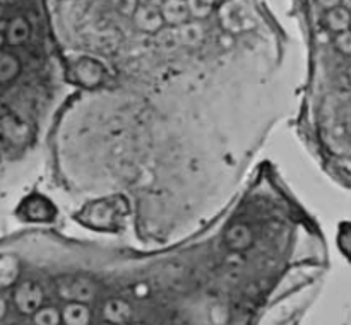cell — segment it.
Wrapping results in <instances>:
<instances>
[{"mask_svg": "<svg viewBox=\"0 0 351 325\" xmlns=\"http://www.w3.org/2000/svg\"><path fill=\"white\" fill-rule=\"evenodd\" d=\"M177 33L180 44H191V47L199 44L204 38V29L197 21H194V23L187 21V23L180 24V26H177Z\"/></svg>", "mask_w": 351, "mask_h": 325, "instance_id": "obj_5", "label": "cell"}, {"mask_svg": "<svg viewBox=\"0 0 351 325\" xmlns=\"http://www.w3.org/2000/svg\"><path fill=\"white\" fill-rule=\"evenodd\" d=\"M19 72V62L14 55L0 51V82H7L14 79Z\"/></svg>", "mask_w": 351, "mask_h": 325, "instance_id": "obj_9", "label": "cell"}, {"mask_svg": "<svg viewBox=\"0 0 351 325\" xmlns=\"http://www.w3.org/2000/svg\"><path fill=\"white\" fill-rule=\"evenodd\" d=\"M29 34H31L29 23H27L24 17H16V19H12L5 26V40L9 41V44H14V47L23 44L24 41L29 38Z\"/></svg>", "mask_w": 351, "mask_h": 325, "instance_id": "obj_4", "label": "cell"}, {"mask_svg": "<svg viewBox=\"0 0 351 325\" xmlns=\"http://www.w3.org/2000/svg\"><path fill=\"white\" fill-rule=\"evenodd\" d=\"M132 17L136 26L139 27L141 31H144V33L154 34L156 31H160L161 27L165 26L163 17H161V12H160V7L143 5V3H139L137 9L134 10Z\"/></svg>", "mask_w": 351, "mask_h": 325, "instance_id": "obj_1", "label": "cell"}, {"mask_svg": "<svg viewBox=\"0 0 351 325\" xmlns=\"http://www.w3.org/2000/svg\"><path fill=\"white\" fill-rule=\"evenodd\" d=\"M160 12L163 17V23L168 26H180L191 19L185 0H165L160 5Z\"/></svg>", "mask_w": 351, "mask_h": 325, "instance_id": "obj_3", "label": "cell"}, {"mask_svg": "<svg viewBox=\"0 0 351 325\" xmlns=\"http://www.w3.org/2000/svg\"><path fill=\"white\" fill-rule=\"evenodd\" d=\"M156 36V43L163 48H175L180 44L178 41V33H177V26H170V27H161L160 31L154 33Z\"/></svg>", "mask_w": 351, "mask_h": 325, "instance_id": "obj_12", "label": "cell"}, {"mask_svg": "<svg viewBox=\"0 0 351 325\" xmlns=\"http://www.w3.org/2000/svg\"><path fill=\"white\" fill-rule=\"evenodd\" d=\"M105 317L113 324H122L130 317V307L125 301L110 300L105 304Z\"/></svg>", "mask_w": 351, "mask_h": 325, "instance_id": "obj_7", "label": "cell"}, {"mask_svg": "<svg viewBox=\"0 0 351 325\" xmlns=\"http://www.w3.org/2000/svg\"><path fill=\"white\" fill-rule=\"evenodd\" d=\"M5 26H3V24H0V48H2L3 41H5Z\"/></svg>", "mask_w": 351, "mask_h": 325, "instance_id": "obj_20", "label": "cell"}, {"mask_svg": "<svg viewBox=\"0 0 351 325\" xmlns=\"http://www.w3.org/2000/svg\"><path fill=\"white\" fill-rule=\"evenodd\" d=\"M339 5L345 7V9H348V10H350V7H351V0H339Z\"/></svg>", "mask_w": 351, "mask_h": 325, "instance_id": "obj_22", "label": "cell"}, {"mask_svg": "<svg viewBox=\"0 0 351 325\" xmlns=\"http://www.w3.org/2000/svg\"><path fill=\"white\" fill-rule=\"evenodd\" d=\"M64 320L67 325H88L89 322V310L84 304L72 303L65 308Z\"/></svg>", "mask_w": 351, "mask_h": 325, "instance_id": "obj_8", "label": "cell"}, {"mask_svg": "<svg viewBox=\"0 0 351 325\" xmlns=\"http://www.w3.org/2000/svg\"><path fill=\"white\" fill-rule=\"evenodd\" d=\"M326 23H328V27L335 33H343V31L350 29V10L345 9V7L338 5L332 7V9L328 10L326 14Z\"/></svg>", "mask_w": 351, "mask_h": 325, "instance_id": "obj_6", "label": "cell"}, {"mask_svg": "<svg viewBox=\"0 0 351 325\" xmlns=\"http://www.w3.org/2000/svg\"><path fill=\"white\" fill-rule=\"evenodd\" d=\"M139 3H143V5H153V7H160L161 3L165 2V0H137Z\"/></svg>", "mask_w": 351, "mask_h": 325, "instance_id": "obj_19", "label": "cell"}, {"mask_svg": "<svg viewBox=\"0 0 351 325\" xmlns=\"http://www.w3.org/2000/svg\"><path fill=\"white\" fill-rule=\"evenodd\" d=\"M112 3L117 12H120L122 16H132L134 10L139 5L137 0H112Z\"/></svg>", "mask_w": 351, "mask_h": 325, "instance_id": "obj_17", "label": "cell"}, {"mask_svg": "<svg viewBox=\"0 0 351 325\" xmlns=\"http://www.w3.org/2000/svg\"><path fill=\"white\" fill-rule=\"evenodd\" d=\"M0 17H2V5H0Z\"/></svg>", "mask_w": 351, "mask_h": 325, "instance_id": "obj_24", "label": "cell"}, {"mask_svg": "<svg viewBox=\"0 0 351 325\" xmlns=\"http://www.w3.org/2000/svg\"><path fill=\"white\" fill-rule=\"evenodd\" d=\"M191 17L194 19H206L215 9V0H185Z\"/></svg>", "mask_w": 351, "mask_h": 325, "instance_id": "obj_10", "label": "cell"}, {"mask_svg": "<svg viewBox=\"0 0 351 325\" xmlns=\"http://www.w3.org/2000/svg\"><path fill=\"white\" fill-rule=\"evenodd\" d=\"M3 313H5V300H3V296L0 294V318L3 317Z\"/></svg>", "mask_w": 351, "mask_h": 325, "instance_id": "obj_21", "label": "cell"}, {"mask_svg": "<svg viewBox=\"0 0 351 325\" xmlns=\"http://www.w3.org/2000/svg\"><path fill=\"white\" fill-rule=\"evenodd\" d=\"M335 44L338 48V51H341L343 55H348L351 53V34L350 29L348 31H343V33H336L335 38Z\"/></svg>", "mask_w": 351, "mask_h": 325, "instance_id": "obj_16", "label": "cell"}, {"mask_svg": "<svg viewBox=\"0 0 351 325\" xmlns=\"http://www.w3.org/2000/svg\"><path fill=\"white\" fill-rule=\"evenodd\" d=\"M60 320V315L55 308H43L34 315V324L36 325H57Z\"/></svg>", "mask_w": 351, "mask_h": 325, "instance_id": "obj_14", "label": "cell"}, {"mask_svg": "<svg viewBox=\"0 0 351 325\" xmlns=\"http://www.w3.org/2000/svg\"><path fill=\"white\" fill-rule=\"evenodd\" d=\"M62 294L74 298V300H88L93 296V287L86 281H74L71 287L62 289Z\"/></svg>", "mask_w": 351, "mask_h": 325, "instance_id": "obj_13", "label": "cell"}, {"mask_svg": "<svg viewBox=\"0 0 351 325\" xmlns=\"http://www.w3.org/2000/svg\"><path fill=\"white\" fill-rule=\"evenodd\" d=\"M17 308L23 313H34L40 308L41 301H43V293H41L40 286L33 283H24L17 287L16 294H14Z\"/></svg>", "mask_w": 351, "mask_h": 325, "instance_id": "obj_2", "label": "cell"}, {"mask_svg": "<svg viewBox=\"0 0 351 325\" xmlns=\"http://www.w3.org/2000/svg\"><path fill=\"white\" fill-rule=\"evenodd\" d=\"M228 239L233 246H237V248H243V246L249 243L250 235L249 231H247V228H243V226H237V228H233L232 231H230Z\"/></svg>", "mask_w": 351, "mask_h": 325, "instance_id": "obj_15", "label": "cell"}, {"mask_svg": "<svg viewBox=\"0 0 351 325\" xmlns=\"http://www.w3.org/2000/svg\"><path fill=\"white\" fill-rule=\"evenodd\" d=\"M17 277V262L10 257L0 259V287L7 286Z\"/></svg>", "mask_w": 351, "mask_h": 325, "instance_id": "obj_11", "label": "cell"}, {"mask_svg": "<svg viewBox=\"0 0 351 325\" xmlns=\"http://www.w3.org/2000/svg\"><path fill=\"white\" fill-rule=\"evenodd\" d=\"M317 3L322 7V9L329 10V9H332V7H338L339 0H317Z\"/></svg>", "mask_w": 351, "mask_h": 325, "instance_id": "obj_18", "label": "cell"}, {"mask_svg": "<svg viewBox=\"0 0 351 325\" xmlns=\"http://www.w3.org/2000/svg\"><path fill=\"white\" fill-rule=\"evenodd\" d=\"M14 0H0V5H7V3H12Z\"/></svg>", "mask_w": 351, "mask_h": 325, "instance_id": "obj_23", "label": "cell"}]
</instances>
